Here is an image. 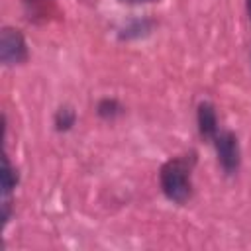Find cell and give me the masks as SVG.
<instances>
[{
	"mask_svg": "<svg viewBox=\"0 0 251 251\" xmlns=\"http://www.w3.org/2000/svg\"><path fill=\"white\" fill-rule=\"evenodd\" d=\"M192 167H194V155L171 159L161 167L159 182H161L163 194L169 200H173L176 204H184L190 198V194H192V180H190Z\"/></svg>",
	"mask_w": 251,
	"mask_h": 251,
	"instance_id": "obj_1",
	"label": "cell"
},
{
	"mask_svg": "<svg viewBox=\"0 0 251 251\" xmlns=\"http://www.w3.org/2000/svg\"><path fill=\"white\" fill-rule=\"evenodd\" d=\"M214 147L218 153V161L220 167L224 169L226 175H233L239 169V161H241V151H239V143L235 133L231 131H218L214 137Z\"/></svg>",
	"mask_w": 251,
	"mask_h": 251,
	"instance_id": "obj_2",
	"label": "cell"
},
{
	"mask_svg": "<svg viewBox=\"0 0 251 251\" xmlns=\"http://www.w3.org/2000/svg\"><path fill=\"white\" fill-rule=\"evenodd\" d=\"M0 57L6 65H18V63H24L27 59L25 39L18 29H14V27H4L2 29Z\"/></svg>",
	"mask_w": 251,
	"mask_h": 251,
	"instance_id": "obj_3",
	"label": "cell"
},
{
	"mask_svg": "<svg viewBox=\"0 0 251 251\" xmlns=\"http://www.w3.org/2000/svg\"><path fill=\"white\" fill-rule=\"evenodd\" d=\"M196 122H198L200 135L206 137V139H214L216 133L220 131V127H218V116H216V110H214V106L210 102H202L198 106Z\"/></svg>",
	"mask_w": 251,
	"mask_h": 251,
	"instance_id": "obj_4",
	"label": "cell"
},
{
	"mask_svg": "<svg viewBox=\"0 0 251 251\" xmlns=\"http://www.w3.org/2000/svg\"><path fill=\"white\" fill-rule=\"evenodd\" d=\"M2 194H4V202H8V196L12 194V190L16 188V184H18V175H16V171L12 169V165H10V161H8V157L4 155V159H2Z\"/></svg>",
	"mask_w": 251,
	"mask_h": 251,
	"instance_id": "obj_5",
	"label": "cell"
},
{
	"mask_svg": "<svg viewBox=\"0 0 251 251\" xmlns=\"http://www.w3.org/2000/svg\"><path fill=\"white\" fill-rule=\"evenodd\" d=\"M75 120H76V114H75V110L69 108V106L59 108L57 114H55V126H57L59 131H67V129H71L73 124H75Z\"/></svg>",
	"mask_w": 251,
	"mask_h": 251,
	"instance_id": "obj_6",
	"label": "cell"
},
{
	"mask_svg": "<svg viewBox=\"0 0 251 251\" xmlns=\"http://www.w3.org/2000/svg\"><path fill=\"white\" fill-rule=\"evenodd\" d=\"M98 114L102 118H106V120H112V118H116V116L122 114V106L116 100H112V98H104L98 104Z\"/></svg>",
	"mask_w": 251,
	"mask_h": 251,
	"instance_id": "obj_7",
	"label": "cell"
},
{
	"mask_svg": "<svg viewBox=\"0 0 251 251\" xmlns=\"http://www.w3.org/2000/svg\"><path fill=\"white\" fill-rule=\"evenodd\" d=\"M245 6H247V16L251 20V0H245Z\"/></svg>",
	"mask_w": 251,
	"mask_h": 251,
	"instance_id": "obj_8",
	"label": "cell"
},
{
	"mask_svg": "<svg viewBox=\"0 0 251 251\" xmlns=\"http://www.w3.org/2000/svg\"><path fill=\"white\" fill-rule=\"evenodd\" d=\"M124 2H153V0H124Z\"/></svg>",
	"mask_w": 251,
	"mask_h": 251,
	"instance_id": "obj_9",
	"label": "cell"
}]
</instances>
